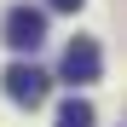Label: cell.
<instances>
[{
  "mask_svg": "<svg viewBox=\"0 0 127 127\" xmlns=\"http://www.w3.org/2000/svg\"><path fill=\"white\" fill-rule=\"evenodd\" d=\"M98 69H104V52H98V40L75 35L69 46H64V81H69V87H87V81H98Z\"/></svg>",
  "mask_w": 127,
  "mask_h": 127,
  "instance_id": "obj_2",
  "label": "cell"
},
{
  "mask_svg": "<svg viewBox=\"0 0 127 127\" xmlns=\"http://www.w3.org/2000/svg\"><path fill=\"white\" fill-rule=\"evenodd\" d=\"M46 6H52V12H81L87 0H46Z\"/></svg>",
  "mask_w": 127,
  "mask_h": 127,
  "instance_id": "obj_5",
  "label": "cell"
},
{
  "mask_svg": "<svg viewBox=\"0 0 127 127\" xmlns=\"http://www.w3.org/2000/svg\"><path fill=\"white\" fill-rule=\"evenodd\" d=\"M58 127H93V104H87V98H64Z\"/></svg>",
  "mask_w": 127,
  "mask_h": 127,
  "instance_id": "obj_4",
  "label": "cell"
},
{
  "mask_svg": "<svg viewBox=\"0 0 127 127\" xmlns=\"http://www.w3.org/2000/svg\"><path fill=\"white\" fill-rule=\"evenodd\" d=\"M46 40V12L40 6H12L6 12V46L12 52H35Z\"/></svg>",
  "mask_w": 127,
  "mask_h": 127,
  "instance_id": "obj_1",
  "label": "cell"
},
{
  "mask_svg": "<svg viewBox=\"0 0 127 127\" xmlns=\"http://www.w3.org/2000/svg\"><path fill=\"white\" fill-rule=\"evenodd\" d=\"M0 81H6V98H12V104H23V110L46 104V87H52V81H46V69H35V64H12Z\"/></svg>",
  "mask_w": 127,
  "mask_h": 127,
  "instance_id": "obj_3",
  "label": "cell"
}]
</instances>
